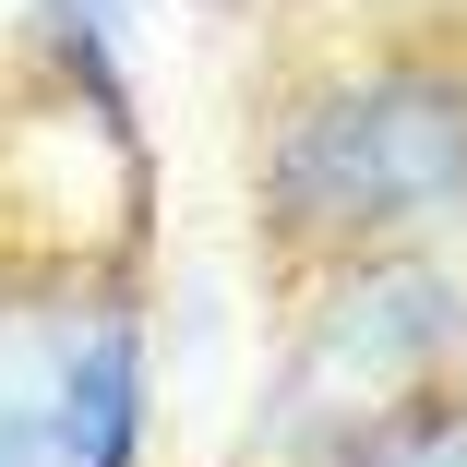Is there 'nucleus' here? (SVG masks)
<instances>
[{
    "instance_id": "nucleus-1",
    "label": "nucleus",
    "mask_w": 467,
    "mask_h": 467,
    "mask_svg": "<svg viewBox=\"0 0 467 467\" xmlns=\"http://www.w3.org/2000/svg\"><path fill=\"white\" fill-rule=\"evenodd\" d=\"M240 204L264 288L396 252L467 240V48L455 25H336L288 48L240 109Z\"/></svg>"
},
{
    "instance_id": "nucleus-2",
    "label": "nucleus",
    "mask_w": 467,
    "mask_h": 467,
    "mask_svg": "<svg viewBox=\"0 0 467 467\" xmlns=\"http://www.w3.org/2000/svg\"><path fill=\"white\" fill-rule=\"evenodd\" d=\"M264 384L216 467H312L348 431L467 384V240L336 252L288 288H264Z\"/></svg>"
},
{
    "instance_id": "nucleus-3",
    "label": "nucleus",
    "mask_w": 467,
    "mask_h": 467,
    "mask_svg": "<svg viewBox=\"0 0 467 467\" xmlns=\"http://www.w3.org/2000/svg\"><path fill=\"white\" fill-rule=\"evenodd\" d=\"M156 455V264L0 240V467Z\"/></svg>"
},
{
    "instance_id": "nucleus-4",
    "label": "nucleus",
    "mask_w": 467,
    "mask_h": 467,
    "mask_svg": "<svg viewBox=\"0 0 467 467\" xmlns=\"http://www.w3.org/2000/svg\"><path fill=\"white\" fill-rule=\"evenodd\" d=\"M312 467H467V384H443V396H420V408H396V420L348 431V443L312 455Z\"/></svg>"
},
{
    "instance_id": "nucleus-5",
    "label": "nucleus",
    "mask_w": 467,
    "mask_h": 467,
    "mask_svg": "<svg viewBox=\"0 0 467 467\" xmlns=\"http://www.w3.org/2000/svg\"><path fill=\"white\" fill-rule=\"evenodd\" d=\"M443 25H455V48H467V0H443Z\"/></svg>"
}]
</instances>
